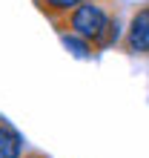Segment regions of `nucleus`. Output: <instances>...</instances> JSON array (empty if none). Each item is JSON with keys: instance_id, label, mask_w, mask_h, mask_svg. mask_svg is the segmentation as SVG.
Here are the masks:
<instances>
[{"instance_id": "obj_2", "label": "nucleus", "mask_w": 149, "mask_h": 158, "mask_svg": "<svg viewBox=\"0 0 149 158\" xmlns=\"http://www.w3.org/2000/svg\"><path fill=\"white\" fill-rule=\"evenodd\" d=\"M126 49L132 55H149V6L132 15V23L126 32Z\"/></svg>"}, {"instance_id": "obj_5", "label": "nucleus", "mask_w": 149, "mask_h": 158, "mask_svg": "<svg viewBox=\"0 0 149 158\" xmlns=\"http://www.w3.org/2000/svg\"><path fill=\"white\" fill-rule=\"evenodd\" d=\"M46 15H72L83 0H37Z\"/></svg>"}, {"instance_id": "obj_3", "label": "nucleus", "mask_w": 149, "mask_h": 158, "mask_svg": "<svg viewBox=\"0 0 149 158\" xmlns=\"http://www.w3.org/2000/svg\"><path fill=\"white\" fill-rule=\"evenodd\" d=\"M0 158H23V135L0 118Z\"/></svg>"}, {"instance_id": "obj_1", "label": "nucleus", "mask_w": 149, "mask_h": 158, "mask_svg": "<svg viewBox=\"0 0 149 158\" xmlns=\"http://www.w3.org/2000/svg\"><path fill=\"white\" fill-rule=\"evenodd\" d=\"M112 20H115V17L106 12V6L103 3H95V0H83L72 15H66L69 32H78L80 38L92 40V43H95V49H98V43L103 40V35L109 32Z\"/></svg>"}, {"instance_id": "obj_4", "label": "nucleus", "mask_w": 149, "mask_h": 158, "mask_svg": "<svg viewBox=\"0 0 149 158\" xmlns=\"http://www.w3.org/2000/svg\"><path fill=\"white\" fill-rule=\"evenodd\" d=\"M60 40H63V46H66L74 58H80V60H89L92 55H95V43L86 40V38H80L78 32H63Z\"/></svg>"}]
</instances>
